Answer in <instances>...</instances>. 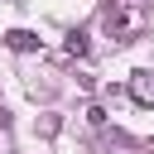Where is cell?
Instances as JSON below:
<instances>
[{
    "mask_svg": "<svg viewBox=\"0 0 154 154\" xmlns=\"http://www.w3.org/2000/svg\"><path fill=\"white\" fill-rule=\"evenodd\" d=\"M135 96H140V101H154V77H149V72L135 77Z\"/></svg>",
    "mask_w": 154,
    "mask_h": 154,
    "instance_id": "1",
    "label": "cell"
}]
</instances>
